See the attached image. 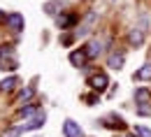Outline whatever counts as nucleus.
<instances>
[{"label": "nucleus", "instance_id": "1", "mask_svg": "<svg viewBox=\"0 0 151 137\" xmlns=\"http://www.w3.org/2000/svg\"><path fill=\"white\" fill-rule=\"evenodd\" d=\"M102 49H105V42H102V39H98V37H93L86 47H84V51H86V56H88V58H98V56L102 54Z\"/></svg>", "mask_w": 151, "mask_h": 137}, {"label": "nucleus", "instance_id": "2", "mask_svg": "<svg viewBox=\"0 0 151 137\" xmlns=\"http://www.w3.org/2000/svg\"><path fill=\"white\" fill-rule=\"evenodd\" d=\"M63 133H65V137H86L84 130H81V126L75 123L72 118H68V121L63 123Z\"/></svg>", "mask_w": 151, "mask_h": 137}, {"label": "nucleus", "instance_id": "3", "mask_svg": "<svg viewBox=\"0 0 151 137\" xmlns=\"http://www.w3.org/2000/svg\"><path fill=\"white\" fill-rule=\"evenodd\" d=\"M95 21H98V12H88V16L84 19V23L79 26V30H77V35L79 37H84V35H88L91 33V28L95 26Z\"/></svg>", "mask_w": 151, "mask_h": 137}, {"label": "nucleus", "instance_id": "4", "mask_svg": "<svg viewBox=\"0 0 151 137\" xmlns=\"http://www.w3.org/2000/svg\"><path fill=\"white\" fill-rule=\"evenodd\" d=\"M88 84H91V88H93V91H98V93H100V91H105V88L109 86V77L100 72V75H95V77L88 79Z\"/></svg>", "mask_w": 151, "mask_h": 137}, {"label": "nucleus", "instance_id": "5", "mask_svg": "<svg viewBox=\"0 0 151 137\" xmlns=\"http://www.w3.org/2000/svg\"><path fill=\"white\" fill-rule=\"evenodd\" d=\"M5 21L9 23V28H12L14 33H21V30H23V16H21L19 12H12V14H7V16H5Z\"/></svg>", "mask_w": 151, "mask_h": 137}, {"label": "nucleus", "instance_id": "6", "mask_svg": "<svg viewBox=\"0 0 151 137\" xmlns=\"http://www.w3.org/2000/svg\"><path fill=\"white\" fill-rule=\"evenodd\" d=\"M44 118H47V116H44V112H40V114H35L28 123H23V126H21V130H37V128L44 126Z\"/></svg>", "mask_w": 151, "mask_h": 137}, {"label": "nucleus", "instance_id": "7", "mask_svg": "<svg viewBox=\"0 0 151 137\" xmlns=\"http://www.w3.org/2000/svg\"><path fill=\"white\" fill-rule=\"evenodd\" d=\"M86 58H88V56H86V51H84V49H79V51H72V54H70V63H72L75 67H84Z\"/></svg>", "mask_w": 151, "mask_h": 137}, {"label": "nucleus", "instance_id": "8", "mask_svg": "<svg viewBox=\"0 0 151 137\" xmlns=\"http://www.w3.org/2000/svg\"><path fill=\"white\" fill-rule=\"evenodd\" d=\"M56 23H58L60 30H65V28H72V26L77 23V16H75V14H65V16H58Z\"/></svg>", "mask_w": 151, "mask_h": 137}, {"label": "nucleus", "instance_id": "9", "mask_svg": "<svg viewBox=\"0 0 151 137\" xmlns=\"http://www.w3.org/2000/svg\"><path fill=\"white\" fill-rule=\"evenodd\" d=\"M135 100H137V105H144V102H149V100H151L149 88H137V91H135Z\"/></svg>", "mask_w": 151, "mask_h": 137}, {"label": "nucleus", "instance_id": "10", "mask_svg": "<svg viewBox=\"0 0 151 137\" xmlns=\"http://www.w3.org/2000/svg\"><path fill=\"white\" fill-rule=\"evenodd\" d=\"M17 84H19V77H7L0 81V91H12V88H17Z\"/></svg>", "mask_w": 151, "mask_h": 137}, {"label": "nucleus", "instance_id": "11", "mask_svg": "<svg viewBox=\"0 0 151 137\" xmlns=\"http://www.w3.org/2000/svg\"><path fill=\"white\" fill-rule=\"evenodd\" d=\"M19 114L28 118V116H33V114H40V107H37V105H26V107H21V109H19Z\"/></svg>", "mask_w": 151, "mask_h": 137}, {"label": "nucleus", "instance_id": "12", "mask_svg": "<svg viewBox=\"0 0 151 137\" xmlns=\"http://www.w3.org/2000/svg\"><path fill=\"white\" fill-rule=\"evenodd\" d=\"M60 0H49L47 5H44V12H49V14H56V12H60Z\"/></svg>", "mask_w": 151, "mask_h": 137}, {"label": "nucleus", "instance_id": "13", "mask_svg": "<svg viewBox=\"0 0 151 137\" xmlns=\"http://www.w3.org/2000/svg\"><path fill=\"white\" fill-rule=\"evenodd\" d=\"M128 39H130V44H142V42H144V35H142L137 28H132L130 35H128Z\"/></svg>", "mask_w": 151, "mask_h": 137}, {"label": "nucleus", "instance_id": "14", "mask_svg": "<svg viewBox=\"0 0 151 137\" xmlns=\"http://www.w3.org/2000/svg\"><path fill=\"white\" fill-rule=\"evenodd\" d=\"M135 79H151V63H147L142 70L135 72Z\"/></svg>", "mask_w": 151, "mask_h": 137}, {"label": "nucleus", "instance_id": "15", "mask_svg": "<svg viewBox=\"0 0 151 137\" xmlns=\"http://www.w3.org/2000/svg\"><path fill=\"white\" fill-rule=\"evenodd\" d=\"M123 65V54H112L109 56V67H121Z\"/></svg>", "mask_w": 151, "mask_h": 137}, {"label": "nucleus", "instance_id": "16", "mask_svg": "<svg viewBox=\"0 0 151 137\" xmlns=\"http://www.w3.org/2000/svg\"><path fill=\"white\" fill-rule=\"evenodd\" d=\"M23 130H21V126H17V128H7L5 133H2V137H19Z\"/></svg>", "mask_w": 151, "mask_h": 137}, {"label": "nucleus", "instance_id": "17", "mask_svg": "<svg viewBox=\"0 0 151 137\" xmlns=\"http://www.w3.org/2000/svg\"><path fill=\"white\" fill-rule=\"evenodd\" d=\"M33 93H35V88H23L19 95V102H23V100H30L33 98Z\"/></svg>", "mask_w": 151, "mask_h": 137}, {"label": "nucleus", "instance_id": "18", "mask_svg": "<svg viewBox=\"0 0 151 137\" xmlns=\"http://www.w3.org/2000/svg\"><path fill=\"white\" fill-rule=\"evenodd\" d=\"M135 135H139V137H151V130H149V128H144V126H135Z\"/></svg>", "mask_w": 151, "mask_h": 137}, {"label": "nucleus", "instance_id": "19", "mask_svg": "<svg viewBox=\"0 0 151 137\" xmlns=\"http://www.w3.org/2000/svg\"><path fill=\"white\" fill-rule=\"evenodd\" d=\"M137 114H142V116H151V107H149V102L139 105V107H137Z\"/></svg>", "mask_w": 151, "mask_h": 137}, {"label": "nucleus", "instance_id": "20", "mask_svg": "<svg viewBox=\"0 0 151 137\" xmlns=\"http://www.w3.org/2000/svg\"><path fill=\"white\" fill-rule=\"evenodd\" d=\"M5 56H14V51H12L9 47H2V49H0V58H5Z\"/></svg>", "mask_w": 151, "mask_h": 137}, {"label": "nucleus", "instance_id": "21", "mask_svg": "<svg viewBox=\"0 0 151 137\" xmlns=\"http://www.w3.org/2000/svg\"><path fill=\"white\" fill-rule=\"evenodd\" d=\"M2 16H5V12H0V21H2Z\"/></svg>", "mask_w": 151, "mask_h": 137}, {"label": "nucleus", "instance_id": "22", "mask_svg": "<svg viewBox=\"0 0 151 137\" xmlns=\"http://www.w3.org/2000/svg\"><path fill=\"white\" fill-rule=\"evenodd\" d=\"M130 137H135V135H130Z\"/></svg>", "mask_w": 151, "mask_h": 137}]
</instances>
